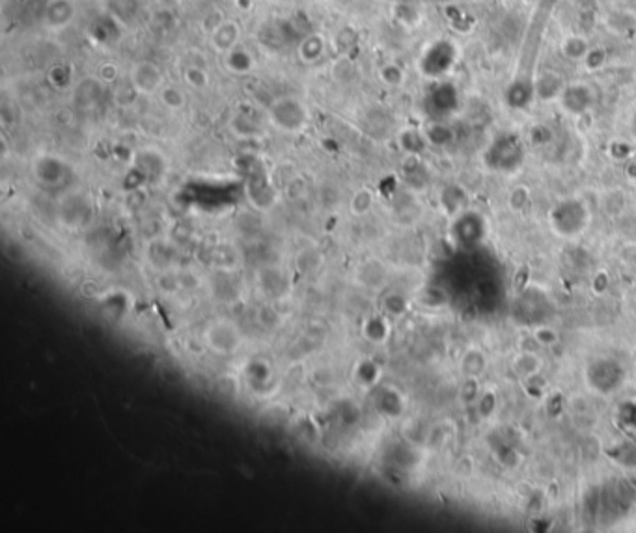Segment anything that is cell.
Here are the masks:
<instances>
[{"instance_id": "2e32d148", "label": "cell", "mask_w": 636, "mask_h": 533, "mask_svg": "<svg viewBox=\"0 0 636 533\" xmlns=\"http://www.w3.org/2000/svg\"><path fill=\"white\" fill-rule=\"evenodd\" d=\"M224 58H226V62H224L226 67L235 75H246L254 70V58H252L251 52L243 47H235V49L228 51L224 54Z\"/></svg>"}, {"instance_id": "7402d4cb", "label": "cell", "mask_w": 636, "mask_h": 533, "mask_svg": "<svg viewBox=\"0 0 636 533\" xmlns=\"http://www.w3.org/2000/svg\"><path fill=\"white\" fill-rule=\"evenodd\" d=\"M224 21H226V19L222 17V13L209 12V15L204 19V29L207 30L209 34H213V32H215V30L218 29L222 23H224Z\"/></svg>"}, {"instance_id": "277c9868", "label": "cell", "mask_w": 636, "mask_h": 533, "mask_svg": "<svg viewBox=\"0 0 636 533\" xmlns=\"http://www.w3.org/2000/svg\"><path fill=\"white\" fill-rule=\"evenodd\" d=\"M129 82L141 95H153L164 86V73L155 62H138L129 73Z\"/></svg>"}, {"instance_id": "8fae6325", "label": "cell", "mask_w": 636, "mask_h": 533, "mask_svg": "<svg viewBox=\"0 0 636 533\" xmlns=\"http://www.w3.org/2000/svg\"><path fill=\"white\" fill-rule=\"evenodd\" d=\"M209 35L211 43H213V47H215L216 51L222 52V54H226V52L235 49V47H239L241 29L235 21H228V19H226V21Z\"/></svg>"}, {"instance_id": "44dd1931", "label": "cell", "mask_w": 636, "mask_h": 533, "mask_svg": "<svg viewBox=\"0 0 636 533\" xmlns=\"http://www.w3.org/2000/svg\"><path fill=\"white\" fill-rule=\"evenodd\" d=\"M136 95H141V93L134 90L131 82H129L127 86H118V90H116V103L118 104H123V106H127V104H133V101L136 99Z\"/></svg>"}, {"instance_id": "603a6c76", "label": "cell", "mask_w": 636, "mask_h": 533, "mask_svg": "<svg viewBox=\"0 0 636 533\" xmlns=\"http://www.w3.org/2000/svg\"><path fill=\"white\" fill-rule=\"evenodd\" d=\"M100 79L105 84H111L118 79V67L114 64H105L100 67Z\"/></svg>"}, {"instance_id": "4fadbf2b", "label": "cell", "mask_w": 636, "mask_h": 533, "mask_svg": "<svg viewBox=\"0 0 636 533\" xmlns=\"http://www.w3.org/2000/svg\"><path fill=\"white\" fill-rule=\"evenodd\" d=\"M103 84L105 82L101 79H84L77 84L75 88V101L81 106L88 109L100 103L101 95H103Z\"/></svg>"}, {"instance_id": "5bb4252c", "label": "cell", "mask_w": 636, "mask_h": 533, "mask_svg": "<svg viewBox=\"0 0 636 533\" xmlns=\"http://www.w3.org/2000/svg\"><path fill=\"white\" fill-rule=\"evenodd\" d=\"M230 131L241 140H248V138H256L262 133V127H260V123L251 116V114H245V112H237L232 116L230 120Z\"/></svg>"}, {"instance_id": "52a82bcc", "label": "cell", "mask_w": 636, "mask_h": 533, "mask_svg": "<svg viewBox=\"0 0 636 533\" xmlns=\"http://www.w3.org/2000/svg\"><path fill=\"white\" fill-rule=\"evenodd\" d=\"M246 198L256 211H269L275 207L276 200H278V192L275 186L271 185L265 177L254 175L248 183H246Z\"/></svg>"}, {"instance_id": "9a60e30c", "label": "cell", "mask_w": 636, "mask_h": 533, "mask_svg": "<svg viewBox=\"0 0 636 533\" xmlns=\"http://www.w3.org/2000/svg\"><path fill=\"white\" fill-rule=\"evenodd\" d=\"M375 408H377L379 414H383L385 417L399 416L403 411L402 395L392 388L381 390L379 394H377V397H375Z\"/></svg>"}, {"instance_id": "5b68a950", "label": "cell", "mask_w": 636, "mask_h": 533, "mask_svg": "<svg viewBox=\"0 0 636 533\" xmlns=\"http://www.w3.org/2000/svg\"><path fill=\"white\" fill-rule=\"evenodd\" d=\"M34 180L43 186H58L67 175V166L54 155H40L32 161Z\"/></svg>"}, {"instance_id": "7c38bea8", "label": "cell", "mask_w": 636, "mask_h": 533, "mask_svg": "<svg viewBox=\"0 0 636 533\" xmlns=\"http://www.w3.org/2000/svg\"><path fill=\"white\" fill-rule=\"evenodd\" d=\"M325 51H327V43H325V38H323L321 34L304 35L297 45L299 58L303 60L304 64H315V62H319V60L323 58Z\"/></svg>"}, {"instance_id": "d4e9b609", "label": "cell", "mask_w": 636, "mask_h": 533, "mask_svg": "<svg viewBox=\"0 0 636 533\" xmlns=\"http://www.w3.org/2000/svg\"><path fill=\"white\" fill-rule=\"evenodd\" d=\"M161 2H163L164 6H174V4H177L180 0H161Z\"/></svg>"}, {"instance_id": "e0dca14e", "label": "cell", "mask_w": 636, "mask_h": 533, "mask_svg": "<svg viewBox=\"0 0 636 533\" xmlns=\"http://www.w3.org/2000/svg\"><path fill=\"white\" fill-rule=\"evenodd\" d=\"M159 99H161V103H163L168 111H181V109L187 104L185 92H183L180 86H175V84H164V86L161 88V92H159Z\"/></svg>"}, {"instance_id": "7a4b0ae2", "label": "cell", "mask_w": 636, "mask_h": 533, "mask_svg": "<svg viewBox=\"0 0 636 533\" xmlns=\"http://www.w3.org/2000/svg\"><path fill=\"white\" fill-rule=\"evenodd\" d=\"M269 122L280 133L297 134L303 133L304 127L308 125V111L303 101L292 95L275 99L267 111Z\"/></svg>"}, {"instance_id": "30bf717a", "label": "cell", "mask_w": 636, "mask_h": 533, "mask_svg": "<svg viewBox=\"0 0 636 533\" xmlns=\"http://www.w3.org/2000/svg\"><path fill=\"white\" fill-rule=\"evenodd\" d=\"M75 19V6L71 0H51L45 8L43 21L49 29H65Z\"/></svg>"}, {"instance_id": "8992f818", "label": "cell", "mask_w": 636, "mask_h": 533, "mask_svg": "<svg viewBox=\"0 0 636 533\" xmlns=\"http://www.w3.org/2000/svg\"><path fill=\"white\" fill-rule=\"evenodd\" d=\"M523 159V150L520 144L515 138L498 140L489 151V164L496 170H511L520 163Z\"/></svg>"}, {"instance_id": "6da1fadb", "label": "cell", "mask_w": 636, "mask_h": 533, "mask_svg": "<svg viewBox=\"0 0 636 533\" xmlns=\"http://www.w3.org/2000/svg\"><path fill=\"white\" fill-rule=\"evenodd\" d=\"M202 342L216 356H234L243 347V332L232 319L213 317L205 323Z\"/></svg>"}, {"instance_id": "ba28073f", "label": "cell", "mask_w": 636, "mask_h": 533, "mask_svg": "<svg viewBox=\"0 0 636 533\" xmlns=\"http://www.w3.org/2000/svg\"><path fill=\"white\" fill-rule=\"evenodd\" d=\"M353 383L362 390L377 388L381 377H383V369L374 358H360L356 360L351 371Z\"/></svg>"}, {"instance_id": "ac0fdd59", "label": "cell", "mask_w": 636, "mask_h": 533, "mask_svg": "<svg viewBox=\"0 0 636 533\" xmlns=\"http://www.w3.org/2000/svg\"><path fill=\"white\" fill-rule=\"evenodd\" d=\"M381 308H383V313L388 317H399L407 312V299L396 293V291H392V293H386L385 299L381 301Z\"/></svg>"}, {"instance_id": "3957f363", "label": "cell", "mask_w": 636, "mask_h": 533, "mask_svg": "<svg viewBox=\"0 0 636 533\" xmlns=\"http://www.w3.org/2000/svg\"><path fill=\"white\" fill-rule=\"evenodd\" d=\"M243 379L252 394L267 397L278 386V375L275 365L267 358H252L243 369Z\"/></svg>"}, {"instance_id": "d6986e66", "label": "cell", "mask_w": 636, "mask_h": 533, "mask_svg": "<svg viewBox=\"0 0 636 533\" xmlns=\"http://www.w3.org/2000/svg\"><path fill=\"white\" fill-rule=\"evenodd\" d=\"M372 207H374V194L368 189H360L351 198V213L355 216L368 215Z\"/></svg>"}, {"instance_id": "cb8c5ba5", "label": "cell", "mask_w": 636, "mask_h": 533, "mask_svg": "<svg viewBox=\"0 0 636 533\" xmlns=\"http://www.w3.org/2000/svg\"><path fill=\"white\" fill-rule=\"evenodd\" d=\"M394 75H402V73H399V70H397V67H394V65H386V67H383V71H381V77H383V81L385 82H388V84H397V79H394Z\"/></svg>"}, {"instance_id": "9c48e42d", "label": "cell", "mask_w": 636, "mask_h": 533, "mask_svg": "<svg viewBox=\"0 0 636 533\" xmlns=\"http://www.w3.org/2000/svg\"><path fill=\"white\" fill-rule=\"evenodd\" d=\"M360 334L372 345H383L390 337V321L385 313H375L362 321Z\"/></svg>"}, {"instance_id": "ffe728a7", "label": "cell", "mask_w": 636, "mask_h": 533, "mask_svg": "<svg viewBox=\"0 0 636 533\" xmlns=\"http://www.w3.org/2000/svg\"><path fill=\"white\" fill-rule=\"evenodd\" d=\"M185 82H187L189 86L196 88V90H202L209 84V75H207V71L204 67H200V65H191L187 71H185Z\"/></svg>"}]
</instances>
